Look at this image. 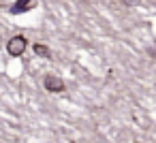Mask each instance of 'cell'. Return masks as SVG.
<instances>
[{
    "label": "cell",
    "mask_w": 156,
    "mask_h": 143,
    "mask_svg": "<svg viewBox=\"0 0 156 143\" xmlns=\"http://www.w3.org/2000/svg\"><path fill=\"white\" fill-rule=\"evenodd\" d=\"M43 85H45V90L47 92H64V81L58 77V75H45V79H43Z\"/></svg>",
    "instance_id": "7a4b0ae2"
},
{
    "label": "cell",
    "mask_w": 156,
    "mask_h": 143,
    "mask_svg": "<svg viewBox=\"0 0 156 143\" xmlns=\"http://www.w3.org/2000/svg\"><path fill=\"white\" fill-rule=\"evenodd\" d=\"M34 54H37L39 58H45V60H49V58H51V49H49L47 45H41V43H37V45H34Z\"/></svg>",
    "instance_id": "277c9868"
},
{
    "label": "cell",
    "mask_w": 156,
    "mask_h": 143,
    "mask_svg": "<svg viewBox=\"0 0 156 143\" xmlns=\"http://www.w3.org/2000/svg\"><path fill=\"white\" fill-rule=\"evenodd\" d=\"M139 2H141V0H122V5H124V7H137Z\"/></svg>",
    "instance_id": "5b68a950"
},
{
    "label": "cell",
    "mask_w": 156,
    "mask_h": 143,
    "mask_svg": "<svg viewBox=\"0 0 156 143\" xmlns=\"http://www.w3.org/2000/svg\"><path fill=\"white\" fill-rule=\"evenodd\" d=\"M30 5H32V0H17V2L11 7V13H13V15L24 13V11H28V9H30Z\"/></svg>",
    "instance_id": "3957f363"
},
{
    "label": "cell",
    "mask_w": 156,
    "mask_h": 143,
    "mask_svg": "<svg viewBox=\"0 0 156 143\" xmlns=\"http://www.w3.org/2000/svg\"><path fill=\"white\" fill-rule=\"evenodd\" d=\"M26 47H28V39H26L24 34H15V37L7 43V51H9L13 58L22 56V54L26 51Z\"/></svg>",
    "instance_id": "6da1fadb"
}]
</instances>
